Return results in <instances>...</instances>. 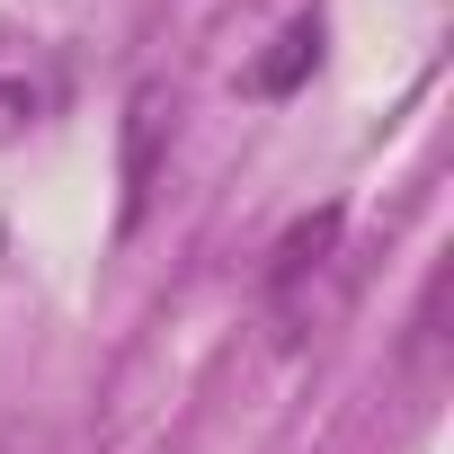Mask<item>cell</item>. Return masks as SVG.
<instances>
[{"mask_svg": "<svg viewBox=\"0 0 454 454\" xmlns=\"http://www.w3.org/2000/svg\"><path fill=\"white\" fill-rule=\"evenodd\" d=\"M312 54H321V19H294V27H286V54L259 72V90H294V72H303Z\"/></svg>", "mask_w": 454, "mask_h": 454, "instance_id": "obj_1", "label": "cell"}]
</instances>
